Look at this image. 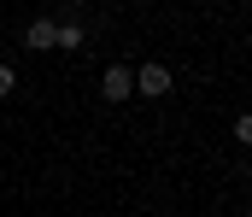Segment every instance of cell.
<instances>
[{
	"label": "cell",
	"mask_w": 252,
	"mask_h": 217,
	"mask_svg": "<svg viewBox=\"0 0 252 217\" xmlns=\"http://www.w3.org/2000/svg\"><path fill=\"white\" fill-rule=\"evenodd\" d=\"M170 82H176V76H170V65L147 59V65L135 71V94H147V100H164V94H170Z\"/></svg>",
	"instance_id": "obj_1"
},
{
	"label": "cell",
	"mask_w": 252,
	"mask_h": 217,
	"mask_svg": "<svg viewBox=\"0 0 252 217\" xmlns=\"http://www.w3.org/2000/svg\"><path fill=\"white\" fill-rule=\"evenodd\" d=\"M100 94H106L112 106H124L129 94H135V71H129V65H106V71H100Z\"/></svg>",
	"instance_id": "obj_2"
},
{
	"label": "cell",
	"mask_w": 252,
	"mask_h": 217,
	"mask_svg": "<svg viewBox=\"0 0 252 217\" xmlns=\"http://www.w3.org/2000/svg\"><path fill=\"white\" fill-rule=\"evenodd\" d=\"M24 47H30V53H53V47H59V24H53V18H30Z\"/></svg>",
	"instance_id": "obj_3"
},
{
	"label": "cell",
	"mask_w": 252,
	"mask_h": 217,
	"mask_svg": "<svg viewBox=\"0 0 252 217\" xmlns=\"http://www.w3.org/2000/svg\"><path fill=\"white\" fill-rule=\"evenodd\" d=\"M59 47H64V53L82 47V24H59Z\"/></svg>",
	"instance_id": "obj_4"
},
{
	"label": "cell",
	"mask_w": 252,
	"mask_h": 217,
	"mask_svg": "<svg viewBox=\"0 0 252 217\" xmlns=\"http://www.w3.org/2000/svg\"><path fill=\"white\" fill-rule=\"evenodd\" d=\"M12 88H18V71H12V65H0V100H12Z\"/></svg>",
	"instance_id": "obj_5"
},
{
	"label": "cell",
	"mask_w": 252,
	"mask_h": 217,
	"mask_svg": "<svg viewBox=\"0 0 252 217\" xmlns=\"http://www.w3.org/2000/svg\"><path fill=\"white\" fill-rule=\"evenodd\" d=\"M158 217H170V212H158Z\"/></svg>",
	"instance_id": "obj_6"
}]
</instances>
